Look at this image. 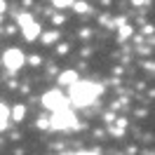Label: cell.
I'll use <instances>...</instances> for the list:
<instances>
[{
	"mask_svg": "<svg viewBox=\"0 0 155 155\" xmlns=\"http://www.w3.org/2000/svg\"><path fill=\"white\" fill-rule=\"evenodd\" d=\"M26 117V106H21V104H17V106L12 108V120H17V122H21Z\"/></svg>",
	"mask_w": 155,
	"mask_h": 155,
	"instance_id": "cell-8",
	"label": "cell"
},
{
	"mask_svg": "<svg viewBox=\"0 0 155 155\" xmlns=\"http://www.w3.org/2000/svg\"><path fill=\"white\" fill-rule=\"evenodd\" d=\"M129 35H132V28H129V26H122V28H120V40L129 38Z\"/></svg>",
	"mask_w": 155,
	"mask_h": 155,
	"instance_id": "cell-13",
	"label": "cell"
},
{
	"mask_svg": "<svg viewBox=\"0 0 155 155\" xmlns=\"http://www.w3.org/2000/svg\"><path fill=\"white\" fill-rule=\"evenodd\" d=\"M75 80H78V73H75V71H64V73L59 75V85H68V87H71Z\"/></svg>",
	"mask_w": 155,
	"mask_h": 155,
	"instance_id": "cell-7",
	"label": "cell"
},
{
	"mask_svg": "<svg viewBox=\"0 0 155 155\" xmlns=\"http://www.w3.org/2000/svg\"><path fill=\"white\" fill-rule=\"evenodd\" d=\"M17 21H19V26L24 28V26H28L31 21H33V14H31V12H21L19 17H17Z\"/></svg>",
	"mask_w": 155,
	"mask_h": 155,
	"instance_id": "cell-10",
	"label": "cell"
},
{
	"mask_svg": "<svg viewBox=\"0 0 155 155\" xmlns=\"http://www.w3.org/2000/svg\"><path fill=\"white\" fill-rule=\"evenodd\" d=\"M73 7H75V12H80V14H87V12H89L87 2H73Z\"/></svg>",
	"mask_w": 155,
	"mask_h": 155,
	"instance_id": "cell-11",
	"label": "cell"
},
{
	"mask_svg": "<svg viewBox=\"0 0 155 155\" xmlns=\"http://www.w3.org/2000/svg\"><path fill=\"white\" fill-rule=\"evenodd\" d=\"M57 52H59V54H66V52H68V45H59Z\"/></svg>",
	"mask_w": 155,
	"mask_h": 155,
	"instance_id": "cell-15",
	"label": "cell"
},
{
	"mask_svg": "<svg viewBox=\"0 0 155 155\" xmlns=\"http://www.w3.org/2000/svg\"><path fill=\"white\" fill-rule=\"evenodd\" d=\"M38 127L42 129V127H49V120H38Z\"/></svg>",
	"mask_w": 155,
	"mask_h": 155,
	"instance_id": "cell-16",
	"label": "cell"
},
{
	"mask_svg": "<svg viewBox=\"0 0 155 155\" xmlns=\"http://www.w3.org/2000/svg\"><path fill=\"white\" fill-rule=\"evenodd\" d=\"M12 117V110L5 104H0V132H5L7 129V120Z\"/></svg>",
	"mask_w": 155,
	"mask_h": 155,
	"instance_id": "cell-6",
	"label": "cell"
},
{
	"mask_svg": "<svg viewBox=\"0 0 155 155\" xmlns=\"http://www.w3.org/2000/svg\"><path fill=\"white\" fill-rule=\"evenodd\" d=\"M68 101L71 99H66L59 89H49V92H45L42 94V106L47 108V110H57V108H64L68 106Z\"/></svg>",
	"mask_w": 155,
	"mask_h": 155,
	"instance_id": "cell-4",
	"label": "cell"
},
{
	"mask_svg": "<svg viewBox=\"0 0 155 155\" xmlns=\"http://www.w3.org/2000/svg\"><path fill=\"white\" fill-rule=\"evenodd\" d=\"M24 38H26V42H33V40L40 38V24H35V21H31L28 26H24Z\"/></svg>",
	"mask_w": 155,
	"mask_h": 155,
	"instance_id": "cell-5",
	"label": "cell"
},
{
	"mask_svg": "<svg viewBox=\"0 0 155 155\" xmlns=\"http://www.w3.org/2000/svg\"><path fill=\"white\" fill-rule=\"evenodd\" d=\"M49 127H54V129H75L78 127V117H75V113H73L68 106L57 108V110H52Z\"/></svg>",
	"mask_w": 155,
	"mask_h": 155,
	"instance_id": "cell-2",
	"label": "cell"
},
{
	"mask_svg": "<svg viewBox=\"0 0 155 155\" xmlns=\"http://www.w3.org/2000/svg\"><path fill=\"white\" fill-rule=\"evenodd\" d=\"M101 94V87H99L97 82H92V80H75L73 85H71V104H75V106H89V104H94L97 97Z\"/></svg>",
	"mask_w": 155,
	"mask_h": 155,
	"instance_id": "cell-1",
	"label": "cell"
},
{
	"mask_svg": "<svg viewBox=\"0 0 155 155\" xmlns=\"http://www.w3.org/2000/svg\"><path fill=\"white\" fill-rule=\"evenodd\" d=\"M73 2H75V0H52V5H54V7H71Z\"/></svg>",
	"mask_w": 155,
	"mask_h": 155,
	"instance_id": "cell-12",
	"label": "cell"
},
{
	"mask_svg": "<svg viewBox=\"0 0 155 155\" xmlns=\"http://www.w3.org/2000/svg\"><path fill=\"white\" fill-rule=\"evenodd\" d=\"M57 38H59V31H49V33H40V40H42L45 45H49V42H54Z\"/></svg>",
	"mask_w": 155,
	"mask_h": 155,
	"instance_id": "cell-9",
	"label": "cell"
},
{
	"mask_svg": "<svg viewBox=\"0 0 155 155\" xmlns=\"http://www.w3.org/2000/svg\"><path fill=\"white\" fill-rule=\"evenodd\" d=\"M2 61H5V68H7L10 73H17V71L24 66L26 57H24V52H21L19 47H10V49H5V54H2Z\"/></svg>",
	"mask_w": 155,
	"mask_h": 155,
	"instance_id": "cell-3",
	"label": "cell"
},
{
	"mask_svg": "<svg viewBox=\"0 0 155 155\" xmlns=\"http://www.w3.org/2000/svg\"><path fill=\"white\" fill-rule=\"evenodd\" d=\"M7 12V0H0V14Z\"/></svg>",
	"mask_w": 155,
	"mask_h": 155,
	"instance_id": "cell-14",
	"label": "cell"
},
{
	"mask_svg": "<svg viewBox=\"0 0 155 155\" xmlns=\"http://www.w3.org/2000/svg\"><path fill=\"white\" fill-rule=\"evenodd\" d=\"M132 2H134V5H143L146 0H132Z\"/></svg>",
	"mask_w": 155,
	"mask_h": 155,
	"instance_id": "cell-17",
	"label": "cell"
}]
</instances>
